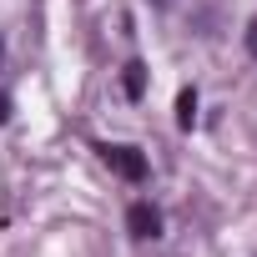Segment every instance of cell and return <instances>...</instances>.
<instances>
[{"label": "cell", "instance_id": "6da1fadb", "mask_svg": "<svg viewBox=\"0 0 257 257\" xmlns=\"http://www.w3.org/2000/svg\"><path fill=\"white\" fill-rule=\"evenodd\" d=\"M96 152H101V162H106L121 182H147V157H142L137 147H111V142H101Z\"/></svg>", "mask_w": 257, "mask_h": 257}, {"label": "cell", "instance_id": "8992f818", "mask_svg": "<svg viewBox=\"0 0 257 257\" xmlns=\"http://www.w3.org/2000/svg\"><path fill=\"white\" fill-rule=\"evenodd\" d=\"M11 121V96H0V126Z\"/></svg>", "mask_w": 257, "mask_h": 257}, {"label": "cell", "instance_id": "52a82bcc", "mask_svg": "<svg viewBox=\"0 0 257 257\" xmlns=\"http://www.w3.org/2000/svg\"><path fill=\"white\" fill-rule=\"evenodd\" d=\"M152 6H172V0H152Z\"/></svg>", "mask_w": 257, "mask_h": 257}, {"label": "cell", "instance_id": "7a4b0ae2", "mask_svg": "<svg viewBox=\"0 0 257 257\" xmlns=\"http://www.w3.org/2000/svg\"><path fill=\"white\" fill-rule=\"evenodd\" d=\"M126 232H132V237H162V212L152 207V202H132V207H126Z\"/></svg>", "mask_w": 257, "mask_h": 257}, {"label": "cell", "instance_id": "3957f363", "mask_svg": "<svg viewBox=\"0 0 257 257\" xmlns=\"http://www.w3.org/2000/svg\"><path fill=\"white\" fill-rule=\"evenodd\" d=\"M121 91L132 96V101H142V91H147V66H142V61H126V71H121Z\"/></svg>", "mask_w": 257, "mask_h": 257}, {"label": "cell", "instance_id": "277c9868", "mask_svg": "<svg viewBox=\"0 0 257 257\" xmlns=\"http://www.w3.org/2000/svg\"><path fill=\"white\" fill-rule=\"evenodd\" d=\"M192 121H197V91L182 86V91H177V126H182V132H192Z\"/></svg>", "mask_w": 257, "mask_h": 257}, {"label": "cell", "instance_id": "ba28073f", "mask_svg": "<svg viewBox=\"0 0 257 257\" xmlns=\"http://www.w3.org/2000/svg\"><path fill=\"white\" fill-rule=\"evenodd\" d=\"M0 56H6V41H0Z\"/></svg>", "mask_w": 257, "mask_h": 257}, {"label": "cell", "instance_id": "5b68a950", "mask_svg": "<svg viewBox=\"0 0 257 257\" xmlns=\"http://www.w3.org/2000/svg\"><path fill=\"white\" fill-rule=\"evenodd\" d=\"M247 56H257V16H252V26H247Z\"/></svg>", "mask_w": 257, "mask_h": 257}]
</instances>
